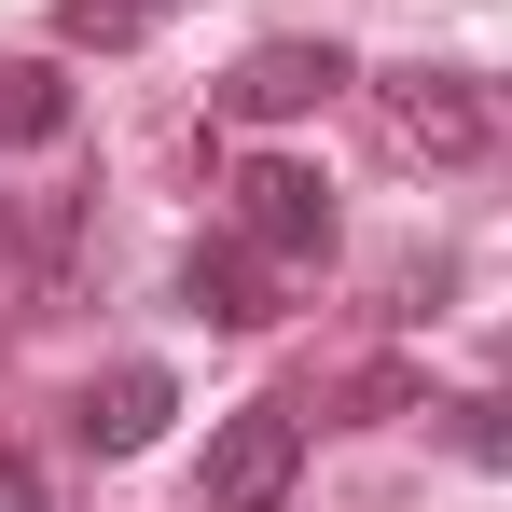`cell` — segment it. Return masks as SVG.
Segmentation results:
<instances>
[{
	"label": "cell",
	"mask_w": 512,
	"mask_h": 512,
	"mask_svg": "<svg viewBox=\"0 0 512 512\" xmlns=\"http://www.w3.org/2000/svg\"><path fill=\"white\" fill-rule=\"evenodd\" d=\"M153 14H167V0H56V28H70V42H139Z\"/></svg>",
	"instance_id": "8"
},
{
	"label": "cell",
	"mask_w": 512,
	"mask_h": 512,
	"mask_svg": "<svg viewBox=\"0 0 512 512\" xmlns=\"http://www.w3.org/2000/svg\"><path fill=\"white\" fill-rule=\"evenodd\" d=\"M167 416H180L167 360H125V374H97V388H84V416H70V429H84L97 457H139V443H153V429H167Z\"/></svg>",
	"instance_id": "6"
},
{
	"label": "cell",
	"mask_w": 512,
	"mask_h": 512,
	"mask_svg": "<svg viewBox=\"0 0 512 512\" xmlns=\"http://www.w3.org/2000/svg\"><path fill=\"white\" fill-rule=\"evenodd\" d=\"M222 194H236V236H250L263 263H319V250H333V180H319V167H291V153H250Z\"/></svg>",
	"instance_id": "2"
},
{
	"label": "cell",
	"mask_w": 512,
	"mask_h": 512,
	"mask_svg": "<svg viewBox=\"0 0 512 512\" xmlns=\"http://www.w3.org/2000/svg\"><path fill=\"white\" fill-rule=\"evenodd\" d=\"M0 512H42V471L28 457H0Z\"/></svg>",
	"instance_id": "10"
},
{
	"label": "cell",
	"mask_w": 512,
	"mask_h": 512,
	"mask_svg": "<svg viewBox=\"0 0 512 512\" xmlns=\"http://www.w3.org/2000/svg\"><path fill=\"white\" fill-rule=\"evenodd\" d=\"M388 125H402V153H429V167H471V153L499 139V111L471 84H443V70H416V84L388 97Z\"/></svg>",
	"instance_id": "4"
},
{
	"label": "cell",
	"mask_w": 512,
	"mask_h": 512,
	"mask_svg": "<svg viewBox=\"0 0 512 512\" xmlns=\"http://www.w3.org/2000/svg\"><path fill=\"white\" fill-rule=\"evenodd\" d=\"M291 471H305V416H291V402H236V416L208 429L194 499H208V512H277V499H291Z\"/></svg>",
	"instance_id": "1"
},
{
	"label": "cell",
	"mask_w": 512,
	"mask_h": 512,
	"mask_svg": "<svg viewBox=\"0 0 512 512\" xmlns=\"http://www.w3.org/2000/svg\"><path fill=\"white\" fill-rule=\"evenodd\" d=\"M0 139H14V153H42V139H70V84H56L42 56H0Z\"/></svg>",
	"instance_id": "7"
},
{
	"label": "cell",
	"mask_w": 512,
	"mask_h": 512,
	"mask_svg": "<svg viewBox=\"0 0 512 512\" xmlns=\"http://www.w3.org/2000/svg\"><path fill=\"white\" fill-rule=\"evenodd\" d=\"M333 84H346L333 42H250V56H236V84H222V111H236V125H291V111H319Z\"/></svg>",
	"instance_id": "3"
},
{
	"label": "cell",
	"mask_w": 512,
	"mask_h": 512,
	"mask_svg": "<svg viewBox=\"0 0 512 512\" xmlns=\"http://www.w3.org/2000/svg\"><path fill=\"white\" fill-rule=\"evenodd\" d=\"M180 305H194V319H222V333H263V319H277V277H263L250 236H208V250L180 263Z\"/></svg>",
	"instance_id": "5"
},
{
	"label": "cell",
	"mask_w": 512,
	"mask_h": 512,
	"mask_svg": "<svg viewBox=\"0 0 512 512\" xmlns=\"http://www.w3.org/2000/svg\"><path fill=\"white\" fill-rule=\"evenodd\" d=\"M457 443H471L485 471H512V388H499V402H457Z\"/></svg>",
	"instance_id": "9"
}]
</instances>
